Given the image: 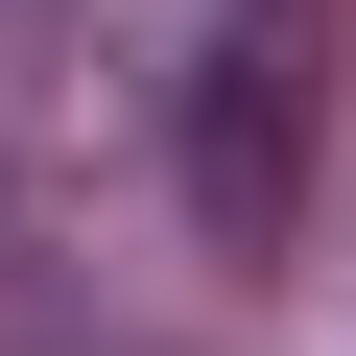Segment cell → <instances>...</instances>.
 I'll use <instances>...</instances> for the list:
<instances>
[{
    "label": "cell",
    "mask_w": 356,
    "mask_h": 356,
    "mask_svg": "<svg viewBox=\"0 0 356 356\" xmlns=\"http://www.w3.org/2000/svg\"><path fill=\"white\" fill-rule=\"evenodd\" d=\"M191 214L214 238H285L309 214V24H285V0L214 24V72H191Z\"/></svg>",
    "instance_id": "cell-1"
}]
</instances>
